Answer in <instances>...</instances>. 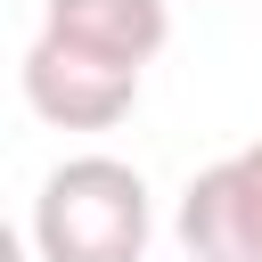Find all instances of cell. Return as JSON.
Returning a JSON list of instances; mask_svg holds the SVG:
<instances>
[{"label": "cell", "mask_w": 262, "mask_h": 262, "mask_svg": "<svg viewBox=\"0 0 262 262\" xmlns=\"http://www.w3.org/2000/svg\"><path fill=\"white\" fill-rule=\"evenodd\" d=\"M41 33H57L106 66H147L172 41V0H49Z\"/></svg>", "instance_id": "277c9868"}, {"label": "cell", "mask_w": 262, "mask_h": 262, "mask_svg": "<svg viewBox=\"0 0 262 262\" xmlns=\"http://www.w3.org/2000/svg\"><path fill=\"white\" fill-rule=\"evenodd\" d=\"M16 82H25V106L41 123H57V131H106L139 98V66H106V57H90V49L57 41V33H41L25 49Z\"/></svg>", "instance_id": "7a4b0ae2"}, {"label": "cell", "mask_w": 262, "mask_h": 262, "mask_svg": "<svg viewBox=\"0 0 262 262\" xmlns=\"http://www.w3.org/2000/svg\"><path fill=\"white\" fill-rule=\"evenodd\" d=\"M147 229H156V205L123 156H66L33 196L41 262H139Z\"/></svg>", "instance_id": "6da1fadb"}, {"label": "cell", "mask_w": 262, "mask_h": 262, "mask_svg": "<svg viewBox=\"0 0 262 262\" xmlns=\"http://www.w3.org/2000/svg\"><path fill=\"white\" fill-rule=\"evenodd\" d=\"M180 246L188 262H262V147H237L180 188Z\"/></svg>", "instance_id": "3957f363"}]
</instances>
